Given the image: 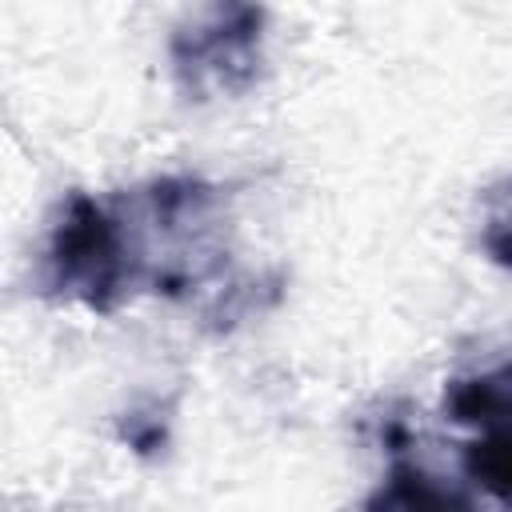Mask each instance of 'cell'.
<instances>
[{
  "label": "cell",
  "instance_id": "8992f818",
  "mask_svg": "<svg viewBox=\"0 0 512 512\" xmlns=\"http://www.w3.org/2000/svg\"><path fill=\"white\" fill-rule=\"evenodd\" d=\"M480 244L492 264L512 268V180L496 184L484 200V224H480Z\"/></svg>",
  "mask_w": 512,
  "mask_h": 512
},
{
  "label": "cell",
  "instance_id": "277c9868",
  "mask_svg": "<svg viewBox=\"0 0 512 512\" xmlns=\"http://www.w3.org/2000/svg\"><path fill=\"white\" fill-rule=\"evenodd\" d=\"M364 512H476V508L448 480H440L416 464H392L384 484L368 496Z\"/></svg>",
  "mask_w": 512,
  "mask_h": 512
},
{
  "label": "cell",
  "instance_id": "5b68a950",
  "mask_svg": "<svg viewBox=\"0 0 512 512\" xmlns=\"http://www.w3.org/2000/svg\"><path fill=\"white\" fill-rule=\"evenodd\" d=\"M464 472L496 500L512 504V436H480L464 448Z\"/></svg>",
  "mask_w": 512,
  "mask_h": 512
},
{
  "label": "cell",
  "instance_id": "7a4b0ae2",
  "mask_svg": "<svg viewBox=\"0 0 512 512\" xmlns=\"http://www.w3.org/2000/svg\"><path fill=\"white\" fill-rule=\"evenodd\" d=\"M264 20L256 4H208L184 16L168 40L172 80L184 100H232L260 80Z\"/></svg>",
  "mask_w": 512,
  "mask_h": 512
},
{
  "label": "cell",
  "instance_id": "3957f363",
  "mask_svg": "<svg viewBox=\"0 0 512 512\" xmlns=\"http://www.w3.org/2000/svg\"><path fill=\"white\" fill-rule=\"evenodd\" d=\"M444 412L480 436H512V364L456 376L444 388Z\"/></svg>",
  "mask_w": 512,
  "mask_h": 512
},
{
  "label": "cell",
  "instance_id": "6da1fadb",
  "mask_svg": "<svg viewBox=\"0 0 512 512\" xmlns=\"http://www.w3.org/2000/svg\"><path fill=\"white\" fill-rule=\"evenodd\" d=\"M40 284L48 296L84 304L100 316L116 312L132 296V288H144L120 204H104L88 192H68L48 224Z\"/></svg>",
  "mask_w": 512,
  "mask_h": 512
}]
</instances>
